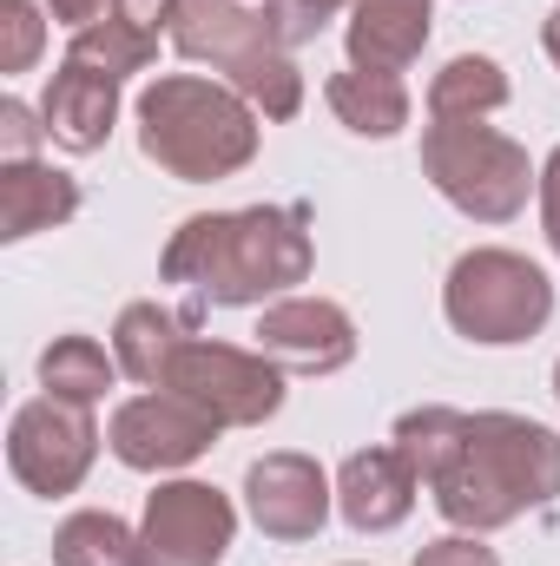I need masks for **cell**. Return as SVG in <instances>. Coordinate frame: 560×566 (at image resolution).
<instances>
[{"mask_svg":"<svg viewBox=\"0 0 560 566\" xmlns=\"http://www.w3.org/2000/svg\"><path fill=\"white\" fill-rule=\"evenodd\" d=\"M317 244L303 205H251V211H198L172 231L158 277L191 290V323L205 310H265L310 283Z\"/></svg>","mask_w":560,"mask_h":566,"instance_id":"obj_1","label":"cell"},{"mask_svg":"<svg viewBox=\"0 0 560 566\" xmlns=\"http://www.w3.org/2000/svg\"><path fill=\"white\" fill-rule=\"evenodd\" d=\"M428 494L455 534L515 527L521 514L560 501V434L508 409H481L468 416L455 461L428 481Z\"/></svg>","mask_w":560,"mask_h":566,"instance_id":"obj_2","label":"cell"},{"mask_svg":"<svg viewBox=\"0 0 560 566\" xmlns=\"http://www.w3.org/2000/svg\"><path fill=\"white\" fill-rule=\"evenodd\" d=\"M265 139V113L205 73H158L139 93V151L178 185L238 178Z\"/></svg>","mask_w":560,"mask_h":566,"instance_id":"obj_3","label":"cell"},{"mask_svg":"<svg viewBox=\"0 0 560 566\" xmlns=\"http://www.w3.org/2000/svg\"><path fill=\"white\" fill-rule=\"evenodd\" d=\"M172 46L211 73H225V86H238L265 119H297L303 113V73L297 53H283L265 7L245 0H185L172 20Z\"/></svg>","mask_w":560,"mask_h":566,"instance_id":"obj_4","label":"cell"},{"mask_svg":"<svg viewBox=\"0 0 560 566\" xmlns=\"http://www.w3.org/2000/svg\"><path fill=\"white\" fill-rule=\"evenodd\" d=\"M422 178L475 224H515L528 211V191H541V165L528 158V145L481 119H428Z\"/></svg>","mask_w":560,"mask_h":566,"instance_id":"obj_5","label":"cell"},{"mask_svg":"<svg viewBox=\"0 0 560 566\" xmlns=\"http://www.w3.org/2000/svg\"><path fill=\"white\" fill-rule=\"evenodd\" d=\"M442 316H448L455 336H468L481 349L535 343L548 329V316H554V283L521 251L481 244V251L455 258V271L442 283Z\"/></svg>","mask_w":560,"mask_h":566,"instance_id":"obj_6","label":"cell"},{"mask_svg":"<svg viewBox=\"0 0 560 566\" xmlns=\"http://www.w3.org/2000/svg\"><path fill=\"white\" fill-rule=\"evenodd\" d=\"M158 389H178L218 428H265L283 409L278 363L265 349H238V343H218V336H185Z\"/></svg>","mask_w":560,"mask_h":566,"instance_id":"obj_7","label":"cell"},{"mask_svg":"<svg viewBox=\"0 0 560 566\" xmlns=\"http://www.w3.org/2000/svg\"><path fill=\"white\" fill-rule=\"evenodd\" d=\"M93 461H100L93 409L60 402V396H33V402L13 409V422H7V468H13V481L27 494L60 501V494H73L93 474Z\"/></svg>","mask_w":560,"mask_h":566,"instance_id":"obj_8","label":"cell"},{"mask_svg":"<svg viewBox=\"0 0 560 566\" xmlns=\"http://www.w3.org/2000/svg\"><path fill=\"white\" fill-rule=\"evenodd\" d=\"M139 534L152 566H225L238 541V507L211 481H158L145 494Z\"/></svg>","mask_w":560,"mask_h":566,"instance_id":"obj_9","label":"cell"},{"mask_svg":"<svg viewBox=\"0 0 560 566\" xmlns=\"http://www.w3.org/2000/svg\"><path fill=\"white\" fill-rule=\"evenodd\" d=\"M218 434H225V428L211 422L198 402H185L178 389H145V396H133V402L113 409L106 448H113L120 468H133V474H178V468H191Z\"/></svg>","mask_w":560,"mask_h":566,"instance_id":"obj_10","label":"cell"},{"mask_svg":"<svg viewBox=\"0 0 560 566\" xmlns=\"http://www.w3.org/2000/svg\"><path fill=\"white\" fill-rule=\"evenodd\" d=\"M258 349L283 376H336L356 363V323L330 296H278L258 316Z\"/></svg>","mask_w":560,"mask_h":566,"instance_id":"obj_11","label":"cell"},{"mask_svg":"<svg viewBox=\"0 0 560 566\" xmlns=\"http://www.w3.org/2000/svg\"><path fill=\"white\" fill-rule=\"evenodd\" d=\"M245 507H251L258 534H271V541H317L336 507V481L310 454L278 448L245 468Z\"/></svg>","mask_w":560,"mask_h":566,"instance_id":"obj_12","label":"cell"},{"mask_svg":"<svg viewBox=\"0 0 560 566\" xmlns=\"http://www.w3.org/2000/svg\"><path fill=\"white\" fill-rule=\"evenodd\" d=\"M416 468L396 448H356L336 468V507L356 534H390L416 514Z\"/></svg>","mask_w":560,"mask_h":566,"instance_id":"obj_13","label":"cell"},{"mask_svg":"<svg viewBox=\"0 0 560 566\" xmlns=\"http://www.w3.org/2000/svg\"><path fill=\"white\" fill-rule=\"evenodd\" d=\"M40 119H46V139L73 158L100 151L113 139V119H120V80L80 66V60H60L53 80H46V99H40Z\"/></svg>","mask_w":560,"mask_h":566,"instance_id":"obj_14","label":"cell"},{"mask_svg":"<svg viewBox=\"0 0 560 566\" xmlns=\"http://www.w3.org/2000/svg\"><path fill=\"white\" fill-rule=\"evenodd\" d=\"M428 27H435V0H350V20H343L350 66L409 73L428 46Z\"/></svg>","mask_w":560,"mask_h":566,"instance_id":"obj_15","label":"cell"},{"mask_svg":"<svg viewBox=\"0 0 560 566\" xmlns=\"http://www.w3.org/2000/svg\"><path fill=\"white\" fill-rule=\"evenodd\" d=\"M80 211V178L73 171H53L40 158H13L0 165V238L20 244L33 231H53Z\"/></svg>","mask_w":560,"mask_h":566,"instance_id":"obj_16","label":"cell"},{"mask_svg":"<svg viewBox=\"0 0 560 566\" xmlns=\"http://www.w3.org/2000/svg\"><path fill=\"white\" fill-rule=\"evenodd\" d=\"M323 99H330L336 126H350L356 139H396V133L409 126V86H403V73L343 66V73H330Z\"/></svg>","mask_w":560,"mask_h":566,"instance_id":"obj_17","label":"cell"},{"mask_svg":"<svg viewBox=\"0 0 560 566\" xmlns=\"http://www.w3.org/2000/svg\"><path fill=\"white\" fill-rule=\"evenodd\" d=\"M185 336H191V316H185V310H165V303H126L120 323H113L120 376H133V382H145V389H158Z\"/></svg>","mask_w":560,"mask_h":566,"instance_id":"obj_18","label":"cell"},{"mask_svg":"<svg viewBox=\"0 0 560 566\" xmlns=\"http://www.w3.org/2000/svg\"><path fill=\"white\" fill-rule=\"evenodd\" d=\"M53 566H152L145 534L106 507H80L53 527Z\"/></svg>","mask_w":560,"mask_h":566,"instance_id":"obj_19","label":"cell"},{"mask_svg":"<svg viewBox=\"0 0 560 566\" xmlns=\"http://www.w3.org/2000/svg\"><path fill=\"white\" fill-rule=\"evenodd\" d=\"M508 106V73L488 53H455L428 80V119H488Z\"/></svg>","mask_w":560,"mask_h":566,"instance_id":"obj_20","label":"cell"},{"mask_svg":"<svg viewBox=\"0 0 560 566\" xmlns=\"http://www.w3.org/2000/svg\"><path fill=\"white\" fill-rule=\"evenodd\" d=\"M113 382H120V356H106L93 336H53L40 349V389L60 396V402L93 409V402H106Z\"/></svg>","mask_w":560,"mask_h":566,"instance_id":"obj_21","label":"cell"},{"mask_svg":"<svg viewBox=\"0 0 560 566\" xmlns=\"http://www.w3.org/2000/svg\"><path fill=\"white\" fill-rule=\"evenodd\" d=\"M462 428H468V416L462 409H442V402H422V409H409V416H396V434H390V448L416 468V481L428 488L448 461H455V448H462Z\"/></svg>","mask_w":560,"mask_h":566,"instance_id":"obj_22","label":"cell"},{"mask_svg":"<svg viewBox=\"0 0 560 566\" xmlns=\"http://www.w3.org/2000/svg\"><path fill=\"white\" fill-rule=\"evenodd\" d=\"M66 60H80V66H93L106 80H133V73H145L158 60V40L139 33V27H126L120 13H106V20H93V27H80L66 40Z\"/></svg>","mask_w":560,"mask_h":566,"instance_id":"obj_23","label":"cell"},{"mask_svg":"<svg viewBox=\"0 0 560 566\" xmlns=\"http://www.w3.org/2000/svg\"><path fill=\"white\" fill-rule=\"evenodd\" d=\"M46 46V20L33 0H0V73H27Z\"/></svg>","mask_w":560,"mask_h":566,"instance_id":"obj_24","label":"cell"},{"mask_svg":"<svg viewBox=\"0 0 560 566\" xmlns=\"http://www.w3.org/2000/svg\"><path fill=\"white\" fill-rule=\"evenodd\" d=\"M350 0H265V20H271V33H278L283 53H297V46H310L336 13H343Z\"/></svg>","mask_w":560,"mask_h":566,"instance_id":"obj_25","label":"cell"},{"mask_svg":"<svg viewBox=\"0 0 560 566\" xmlns=\"http://www.w3.org/2000/svg\"><path fill=\"white\" fill-rule=\"evenodd\" d=\"M40 145H46V119L27 113V99H0V165L40 158Z\"/></svg>","mask_w":560,"mask_h":566,"instance_id":"obj_26","label":"cell"},{"mask_svg":"<svg viewBox=\"0 0 560 566\" xmlns=\"http://www.w3.org/2000/svg\"><path fill=\"white\" fill-rule=\"evenodd\" d=\"M409 566H501V560H495V547H481V534H442Z\"/></svg>","mask_w":560,"mask_h":566,"instance_id":"obj_27","label":"cell"},{"mask_svg":"<svg viewBox=\"0 0 560 566\" xmlns=\"http://www.w3.org/2000/svg\"><path fill=\"white\" fill-rule=\"evenodd\" d=\"M178 7L185 0H113V13L126 20V27H139V33H172V20H178Z\"/></svg>","mask_w":560,"mask_h":566,"instance_id":"obj_28","label":"cell"},{"mask_svg":"<svg viewBox=\"0 0 560 566\" xmlns=\"http://www.w3.org/2000/svg\"><path fill=\"white\" fill-rule=\"evenodd\" d=\"M541 231H548V244H554V258H560V145L541 165Z\"/></svg>","mask_w":560,"mask_h":566,"instance_id":"obj_29","label":"cell"},{"mask_svg":"<svg viewBox=\"0 0 560 566\" xmlns=\"http://www.w3.org/2000/svg\"><path fill=\"white\" fill-rule=\"evenodd\" d=\"M106 7H113V0H46V13H53L60 27H73V33L93 27V20H106Z\"/></svg>","mask_w":560,"mask_h":566,"instance_id":"obj_30","label":"cell"},{"mask_svg":"<svg viewBox=\"0 0 560 566\" xmlns=\"http://www.w3.org/2000/svg\"><path fill=\"white\" fill-rule=\"evenodd\" d=\"M541 46H548V60L560 66V7L548 13V27H541Z\"/></svg>","mask_w":560,"mask_h":566,"instance_id":"obj_31","label":"cell"},{"mask_svg":"<svg viewBox=\"0 0 560 566\" xmlns=\"http://www.w3.org/2000/svg\"><path fill=\"white\" fill-rule=\"evenodd\" d=\"M554 396H560V363H554Z\"/></svg>","mask_w":560,"mask_h":566,"instance_id":"obj_32","label":"cell"}]
</instances>
